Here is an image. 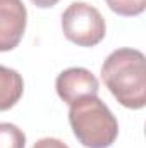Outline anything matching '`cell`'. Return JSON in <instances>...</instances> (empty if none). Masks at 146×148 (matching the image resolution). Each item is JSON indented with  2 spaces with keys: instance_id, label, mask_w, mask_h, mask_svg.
<instances>
[{
  "instance_id": "obj_1",
  "label": "cell",
  "mask_w": 146,
  "mask_h": 148,
  "mask_svg": "<svg viewBox=\"0 0 146 148\" xmlns=\"http://www.w3.org/2000/svg\"><path fill=\"white\" fill-rule=\"evenodd\" d=\"M102 79L113 98L131 110L146 105V59L136 48H117L102 66Z\"/></svg>"
},
{
  "instance_id": "obj_2",
  "label": "cell",
  "mask_w": 146,
  "mask_h": 148,
  "mask_svg": "<svg viewBox=\"0 0 146 148\" xmlns=\"http://www.w3.org/2000/svg\"><path fill=\"white\" fill-rule=\"evenodd\" d=\"M69 124L77 141L86 148H108L119 136V122L105 102L86 97L69 105Z\"/></svg>"
},
{
  "instance_id": "obj_3",
  "label": "cell",
  "mask_w": 146,
  "mask_h": 148,
  "mask_svg": "<svg viewBox=\"0 0 146 148\" xmlns=\"http://www.w3.org/2000/svg\"><path fill=\"white\" fill-rule=\"evenodd\" d=\"M64 36L77 47H95L107 35V24L100 10L86 2H72L62 14Z\"/></svg>"
},
{
  "instance_id": "obj_4",
  "label": "cell",
  "mask_w": 146,
  "mask_h": 148,
  "mask_svg": "<svg viewBox=\"0 0 146 148\" xmlns=\"http://www.w3.org/2000/svg\"><path fill=\"white\" fill-rule=\"evenodd\" d=\"M55 90L62 102L72 105L86 97L98 95L100 83L95 74L84 67H69L57 76Z\"/></svg>"
},
{
  "instance_id": "obj_5",
  "label": "cell",
  "mask_w": 146,
  "mask_h": 148,
  "mask_svg": "<svg viewBox=\"0 0 146 148\" xmlns=\"http://www.w3.org/2000/svg\"><path fill=\"white\" fill-rule=\"evenodd\" d=\"M28 10L23 0H0V52L14 50L24 36Z\"/></svg>"
},
{
  "instance_id": "obj_6",
  "label": "cell",
  "mask_w": 146,
  "mask_h": 148,
  "mask_svg": "<svg viewBox=\"0 0 146 148\" xmlns=\"http://www.w3.org/2000/svg\"><path fill=\"white\" fill-rule=\"evenodd\" d=\"M24 93L23 76L16 69L0 66V112L12 109Z\"/></svg>"
},
{
  "instance_id": "obj_7",
  "label": "cell",
  "mask_w": 146,
  "mask_h": 148,
  "mask_svg": "<svg viewBox=\"0 0 146 148\" xmlns=\"http://www.w3.org/2000/svg\"><path fill=\"white\" fill-rule=\"evenodd\" d=\"M0 148H26V134L16 124L0 122Z\"/></svg>"
},
{
  "instance_id": "obj_8",
  "label": "cell",
  "mask_w": 146,
  "mask_h": 148,
  "mask_svg": "<svg viewBox=\"0 0 146 148\" xmlns=\"http://www.w3.org/2000/svg\"><path fill=\"white\" fill-rule=\"evenodd\" d=\"M105 2L112 12L124 17L139 16L146 9V0H105Z\"/></svg>"
},
{
  "instance_id": "obj_9",
  "label": "cell",
  "mask_w": 146,
  "mask_h": 148,
  "mask_svg": "<svg viewBox=\"0 0 146 148\" xmlns=\"http://www.w3.org/2000/svg\"><path fill=\"white\" fill-rule=\"evenodd\" d=\"M33 148H69L64 141L57 140V138H41L33 145Z\"/></svg>"
},
{
  "instance_id": "obj_10",
  "label": "cell",
  "mask_w": 146,
  "mask_h": 148,
  "mask_svg": "<svg viewBox=\"0 0 146 148\" xmlns=\"http://www.w3.org/2000/svg\"><path fill=\"white\" fill-rule=\"evenodd\" d=\"M36 7L40 9H50V7H53V5H57L60 0H31Z\"/></svg>"
}]
</instances>
